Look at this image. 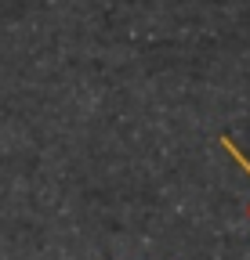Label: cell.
<instances>
[{
  "label": "cell",
  "instance_id": "6da1fadb",
  "mask_svg": "<svg viewBox=\"0 0 250 260\" xmlns=\"http://www.w3.org/2000/svg\"><path fill=\"white\" fill-rule=\"evenodd\" d=\"M217 141H221V148H225V152H229V155H232V159L239 162V170H243V174L250 177V159H246V155H243V152L236 148V141H232L229 134H221V138H217ZM246 217H250V206H246Z\"/></svg>",
  "mask_w": 250,
  "mask_h": 260
}]
</instances>
